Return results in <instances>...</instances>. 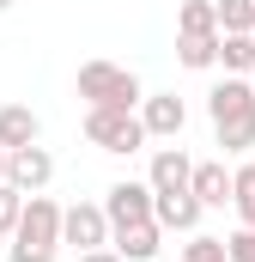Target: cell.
Returning a JSON list of instances; mask_svg holds the SVG:
<instances>
[{"instance_id": "cell-1", "label": "cell", "mask_w": 255, "mask_h": 262, "mask_svg": "<svg viewBox=\"0 0 255 262\" xmlns=\"http://www.w3.org/2000/svg\"><path fill=\"white\" fill-rule=\"evenodd\" d=\"M207 116H213V140L225 152H249L255 146V85L243 73H225V85L207 92Z\"/></svg>"}, {"instance_id": "cell-2", "label": "cell", "mask_w": 255, "mask_h": 262, "mask_svg": "<svg viewBox=\"0 0 255 262\" xmlns=\"http://www.w3.org/2000/svg\"><path fill=\"white\" fill-rule=\"evenodd\" d=\"M61 220H67V207H55L49 195H31L18 232H12V262H55L61 244H67V238H61Z\"/></svg>"}, {"instance_id": "cell-3", "label": "cell", "mask_w": 255, "mask_h": 262, "mask_svg": "<svg viewBox=\"0 0 255 262\" xmlns=\"http://www.w3.org/2000/svg\"><path fill=\"white\" fill-rule=\"evenodd\" d=\"M79 98L85 104H104V110H140L146 104V85L116 61H85L79 67Z\"/></svg>"}, {"instance_id": "cell-4", "label": "cell", "mask_w": 255, "mask_h": 262, "mask_svg": "<svg viewBox=\"0 0 255 262\" xmlns=\"http://www.w3.org/2000/svg\"><path fill=\"white\" fill-rule=\"evenodd\" d=\"M85 140L97 152H140L152 134L140 122V110H104V104H91L85 110Z\"/></svg>"}, {"instance_id": "cell-5", "label": "cell", "mask_w": 255, "mask_h": 262, "mask_svg": "<svg viewBox=\"0 0 255 262\" xmlns=\"http://www.w3.org/2000/svg\"><path fill=\"white\" fill-rule=\"evenodd\" d=\"M61 238L85 256V250H104L110 238H116V226H110V213H104V201H73L61 220Z\"/></svg>"}, {"instance_id": "cell-6", "label": "cell", "mask_w": 255, "mask_h": 262, "mask_svg": "<svg viewBox=\"0 0 255 262\" xmlns=\"http://www.w3.org/2000/svg\"><path fill=\"white\" fill-rule=\"evenodd\" d=\"M104 213H110V226L122 232V226H140V220H158V195H152V183H110V195H104Z\"/></svg>"}, {"instance_id": "cell-7", "label": "cell", "mask_w": 255, "mask_h": 262, "mask_svg": "<svg viewBox=\"0 0 255 262\" xmlns=\"http://www.w3.org/2000/svg\"><path fill=\"white\" fill-rule=\"evenodd\" d=\"M49 177H55L49 146H12V159H6V183H18L24 195H43V189H49Z\"/></svg>"}, {"instance_id": "cell-8", "label": "cell", "mask_w": 255, "mask_h": 262, "mask_svg": "<svg viewBox=\"0 0 255 262\" xmlns=\"http://www.w3.org/2000/svg\"><path fill=\"white\" fill-rule=\"evenodd\" d=\"M140 122L152 140H176L183 122H189V104L176 98V92H146V104H140Z\"/></svg>"}, {"instance_id": "cell-9", "label": "cell", "mask_w": 255, "mask_h": 262, "mask_svg": "<svg viewBox=\"0 0 255 262\" xmlns=\"http://www.w3.org/2000/svg\"><path fill=\"white\" fill-rule=\"evenodd\" d=\"M146 183H152V195H176V189H189V183H194V159L183 152V146H158Z\"/></svg>"}, {"instance_id": "cell-10", "label": "cell", "mask_w": 255, "mask_h": 262, "mask_svg": "<svg viewBox=\"0 0 255 262\" xmlns=\"http://www.w3.org/2000/svg\"><path fill=\"white\" fill-rule=\"evenodd\" d=\"M37 134H43V122H37L31 104H0V146L6 152L12 146H37Z\"/></svg>"}, {"instance_id": "cell-11", "label": "cell", "mask_w": 255, "mask_h": 262, "mask_svg": "<svg viewBox=\"0 0 255 262\" xmlns=\"http://www.w3.org/2000/svg\"><path fill=\"white\" fill-rule=\"evenodd\" d=\"M110 244H116L128 262H152V256H158V244H164V226H158V220H140V226H122Z\"/></svg>"}, {"instance_id": "cell-12", "label": "cell", "mask_w": 255, "mask_h": 262, "mask_svg": "<svg viewBox=\"0 0 255 262\" xmlns=\"http://www.w3.org/2000/svg\"><path fill=\"white\" fill-rule=\"evenodd\" d=\"M200 213H207V207H200V195H194V189L158 195V226H164V232H194V226H200Z\"/></svg>"}, {"instance_id": "cell-13", "label": "cell", "mask_w": 255, "mask_h": 262, "mask_svg": "<svg viewBox=\"0 0 255 262\" xmlns=\"http://www.w3.org/2000/svg\"><path fill=\"white\" fill-rule=\"evenodd\" d=\"M194 195H200V207H225L231 201V171L219 165V159H200L194 165V183H189Z\"/></svg>"}, {"instance_id": "cell-14", "label": "cell", "mask_w": 255, "mask_h": 262, "mask_svg": "<svg viewBox=\"0 0 255 262\" xmlns=\"http://www.w3.org/2000/svg\"><path fill=\"white\" fill-rule=\"evenodd\" d=\"M219 67L225 73H243V79L255 73V37L249 31H225L219 37Z\"/></svg>"}, {"instance_id": "cell-15", "label": "cell", "mask_w": 255, "mask_h": 262, "mask_svg": "<svg viewBox=\"0 0 255 262\" xmlns=\"http://www.w3.org/2000/svg\"><path fill=\"white\" fill-rule=\"evenodd\" d=\"M213 31H219V0H183L176 37H213Z\"/></svg>"}, {"instance_id": "cell-16", "label": "cell", "mask_w": 255, "mask_h": 262, "mask_svg": "<svg viewBox=\"0 0 255 262\" xmlns=\"http://www.w3.org/2000/svg\"><path fill=\"white\" fill-rule=\"evenodd\" d=\"M219 37H225V31H213V37H176V61L189 67V73L219 67Z\"/></svg>"}, {"instance_id": "cell-17", "label": "cell", "mask_w": 255, "mask_h": 262, "mask_svg": "<svg viewBox=\"0 0 255 262\" xmlns=\"http://www.w3.org/2000/svg\"><path fill=\"white\" fill-rule=\"evenodd\" d=\"M231 207H237L243 226H255V165H237L231 171Z\"/></svg>"}, {"instance_id": "cell-18", "label": "cell", "mask_w": 255, "mask_h": 262, "mask_svg": "<svg viewBox=\"0 0 255 262\" xmlns=\"http://www.w3.org/2000/svg\"><path fill=\"white\" fill-rule=\"evenodd\" d=\"M183 262H231V244H225V238H207V232H189Z\"/></svg>"}, {"instance_id": "cell-19", "label": "cell", "mask_w": 255, "mask_h": 262, "mask_svg": "<svg viewBox=\"0 0 255 262\" xmlns=\"http://www.w3.org/2000/svg\"><path fill=\"white\" fill-rule=\"evenodd\" d=\"M24 189H18V183H0V238H12V232H18V220H24Z\"/></svg>"}, {"instance_id": "cell-20", "label": "cell", "mask_w": 255, "mask_h": 262, "mask_svg": "<svg viewBox=\"0 0 255 262\" xmlns=\"http://www.w3.org/2000/svg\"><path fill=\"white\" fill-rule=\"evenodd\" d=\"M219 31H249L255 37V0H219Z\"/></svg>"}, {"instance_id": "cell-21", "label": "cell", "mask_w": 255, "mask_h": 262, "mask_svg": "<svg viewBox=\"0 0 255 262\" xmlns=\"http://www.w3.org/2000/svg\"><path fill=\"white\" fill-rule=\"evenodd\" d=\"M225 244H231V262H255V226H237Z\"/></svg>"}, {"instance_id": "cell-22", "label": "cell", "mask_w": 255, "mask_h": 262, "mask_svg": "<svg viewBox=\"0 0 255 262\" xmlns=\"http://www.w3.org/2000/svg\"><path fill=\"white\" fill-rule=\"evenodd\" d=\"M79 262H128V256H122V250H116V244H104V250H85V256H79Z\"/></svg>"}, {"instance_id": "cell-23", "label": "cell", "mask_w": 255, "mask_h": 262, "mask_svg": "<svg viewBox=\"0 0 255 262\" xmlns=\"http://www.w3.org/2000/svg\"><path fill=\"white\" fill-rule=\"evenodd\" d=\"M6 159H12V152H6V146H0V183H6Z\"/></svg>"}, {"instance_id": "cell-24", "label": "cell", "mask_w": 255, "mask_h": 262, "mask_svg": "<svg viewBox=\"0 0 255 262\" xmlns=\"http://www.w3.org/2000/svg\"><path fill=\"white\" fill-rule=\"evenodd\" d=\"M6 6H12V0H0V12H6Z\"/></svg>"}, {"instance_id": "cell-25", "label": "cell", "mask_w": 255, "mask_h": 262, "mask_svg": "<svg viewBox=\"0 0 255 262\" xmlns=\"http://www.w3.org/2000/svg\"><path fill=\"white\" fill-rule=\"evenodd\" d=\"M152 262H164V256H152Z\"/></svg>"}]
</instances>
